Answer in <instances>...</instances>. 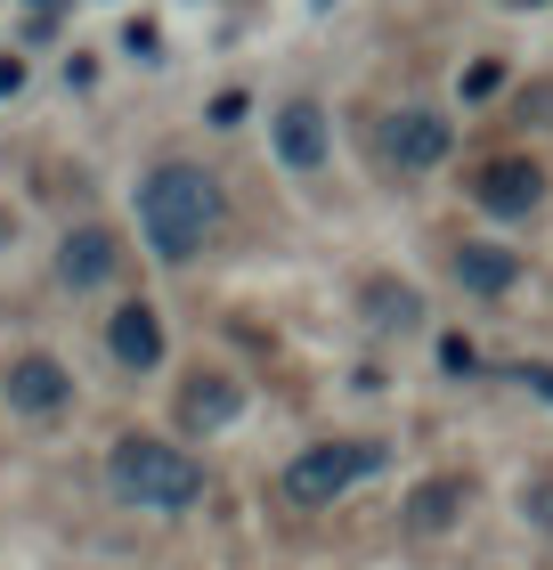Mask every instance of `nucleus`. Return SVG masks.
<instances>
[{"label":"nucleus","mask_w":553,"mask_h":570,"mask_svg":"<svg viewBox=\"0 0 553 570\" xmlns=\"http://www.w3.org/2000/svg\"><path fill=\"white\" fill-rule=\"evenodd\" d=\"M447 147H456V122L447 115H432V107H399L383 122V155L399 171H432V164H447Z\"/></svg>","instance_id":"nucleus-4"},{"label":"nucleus","mask_w":553,"mask_h":570,"mask_svg":"<svg viewBox=\"0 0 553 570\" xmlns=\"http://www.w3.org/2000/svg\"><path fill=\"white\" fill-rule=\"evenodd\" d=\"M107 351L122 358V367H155V358H164V318H155V309L147 302H122L115 309V318H107Z\"/></svg>","instance_id":"nucleus-7"},{"label":"nucleus","mask_w":553,"mask_h":570,"mask_svg":"<svg viewBox=\"0 0 553 570\" xmlns=\"http://www.w3.org/2000/svg\"><path fill=\"white\" fill-rule=\"evenodd\" d=\"M383 464L375 440H318V449H302L294 464H285V498L294 505H334L350 481H366Z\"/></svg>","instance_id":"nucleus-3"},{"label":"nucleus","mask_w":553,"mask_h":570,"mask_svg":"<svg viewBox=\"0 0 553 570\" xmlns=\"http://www.w3.org/2000/svg\"><path fill=\"white\" fill-rule=\"evenodd\" d=\"M220 220H228V196L204 164H155L139 179V228L155 245V262H196L220 237Z\"/></svg>","instance_id":"nucleus-1"},{"label":"nucleus","mask_w":553,"mask_h":570,"mask_svg":"<svg viewBox=\"0 0 553 570\" xmlns=\"http://www.w3.org/2000/svg\"><path fill=\"white\" fill-rule=\"evenodd\" d=\"M66 400H73V383H66V367H58V358L24 351L17 367H9V407H17V416H58Z\"/></svg>","instance_id":"nucleus-6"},{"label":"nucleus","mask_w":553,"mask_h":570,"mask_svg":"<svg viewBox=\"0 0 553 570\" xmlns=\"http://www.w3.org/2000/svg\"><path fill=\"white\" fill-rule=\"evenodd\" d=\"M277 164L285 171H318L326 164V115L309 107V98H294V107L277 115Z\"/></svg>","instance_id":"nucleus-9"},{"label":"nucleus","mask_w":553,"mask_h":570,"mask_svg":"<svg viewBox=\"0 0 553 570\" xmlns=\"http://www.w3.org/2000/svg\"><path fill=\"white\" fill-rule=\"evenodd\" d=\"M115 498L122 505H147V513H179V505H196L204 498V464L188 449H171V440H122L115 449Z\"/></svg>","instance_id":"nucleus-2"},{"label":"nucleus","mask_w":553,"mask_h":570,"mask_svg":"<svg viewBox=\"0 0 553 570\" xmlns=\"http://www.w3.org/2000/svg\"><path fill=\"white\" fill-rule=\"evenodd\" d=\"M521 513H530L537 530H553V481H530V489H521Z\"/></svg>","instance_id":"nucleus-14"},{"label":"nucleus","mask_w":553,"mask_h":570,"mask_svg":"<svg viewBox=\"0 0 553 570\" xmlns=\"http://www.w3.org/2000/svg\"><path fill=\"white\" fill-rule=\"evenodd\" d=\"M236 407H245V392H236L228 375H196L188 392H179V416H188L196 432H213V424H228Z\"/></svg>","instance_id":"nucleus-11"},{"label":"nucleus","mask_w":553,"mask_h":570,"mask_svg":"<svg viewBox=\"0 0 553 570\" xmlns=\"http://www.w3.org/2000/svg\"><path fill=\"white\" fill-rule=\"evenodd\" d=\"M521 9H537V0H521Z\"/></svg>","instance_id":"nucleus-18"},{"label":"nucleus","mask_w":553,"mask_h":570,"mask_svg":"<svg viewBox=\"0 0 553 570\" xmlns=\"http://www.w3.org/2000/svg\"><path fill=\"white\" fill-rule=\"evenodd\" d=\"M366 318H375V326H415V318H424V302H415L407 294V285H391V277H366Z\"/></svg>","instance_id":"nucleus-12"},{"label":"nucleus","mask_w":553,"mask_h":570,"mask_svg":"<svg viewBox=\"0 0 553 570\" xmlns=\"http://www.w3.org/2000/svg\"><path fill=\"white\" fill-rule=\"evenodd\" d=\"M213 122H220V131H236V122H245V90H220V98H213Z\"/></svg>","instance_id":"nucleus-16"},{"label":"nucleus","mask_w":553,"mask_h":570,"mask_svg":"<svg viewBox=\"0 0 553 570\" xmlns=\"http://www.w3.org/2000/svg\"><path fill=\"white\" fill-rule=\"evenodd\" d=\"M115 262H122L115 228H66V245H58V277L66 285H107Z\"/></svg>","instance_id":"nucleus-8"},{"label":"nucleus","mask_w":553,"mask_h":570,"mask_svg":"<svg viewBox=\"0 0 553 570\" xmlns=\"http://www.w3.org/2000/svg\"><path fill=\"white\" fill-rule=\"evenodd\" d=\"M537 196H545V171L530 164V155H496V164H481V179H472V204L496 213V220L537 213Z\"/></svg>","instance_id":"nucleus-5"},{"label":"nucleus","mask_w":553,"mask_h":570,"mask_svg":"<svg viewBox=\"0 0 553 570\" xmlns=\"http://www.w3.org/2000/svg\"><path fill=\"white\" fill-rule=\"evenodd\" d=\"M513 383H530L537 400H553V367H530V358H521V367H513Z\"/></svg>","instance_id":"nucleus-17"},{"label":"nucleus","mask_w":553,"mask_h":570,"mask_svg":"<svg viewBox=\"0 0 553 570\" xmlns=\"http://www.w3.org/2000/svg\"><path fill=\"white\" fill-rule=\"evenodd\" d=\"M513 277H521V262L505 245H456V285L464 294H505Z\"/></svg>","instance_id":"nucleus-10"},{"label":"nucleus","mask_w":553,"mask_h":570,"mask_svg":"<svg viewBox=\"0 0 553 570\" xmlns=\"http://www.w3.org/2000/svg\"><path fill=\"white\" fill-rule=\"evenodd\" d=\"M456 505H464V481H424L407 498V522L415 530H447V522H456Z\"/></svg>","instance_id":"nucleus-13"},{"label":"nucleus","mask_w":553,"mask_h":570,"mask_svg":"<svg viewBox=\"0 0 553 570\" xmlns=\"http://www.w3.org/2000/svg\"><path fill=\"white\" fill-rule=\"evenodd\" d=\"M496 82H505V66H488V58H481V66H472V73H464V98H488Z\"/></svg>","instance_id":"nucleus-15"}]
</instances>
